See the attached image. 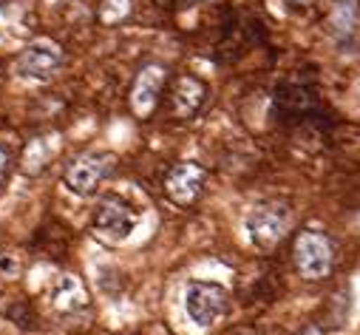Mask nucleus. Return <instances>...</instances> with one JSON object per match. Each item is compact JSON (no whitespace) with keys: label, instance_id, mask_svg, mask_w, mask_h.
Wrapping results in <instances>:
<instances>
[{"label":"nucleus","instance_id":"16","mask_svg":"<svg viewBox=\"0 0 360 335\" xmlns=\"http://www.w3.org/2000/svg\"><path fill=\"white\" fill-rule=\"evenodd\" d=\"M295 335H323V329L321 327H315V324H309V327H304L301 332H295Z\"/></svg>","mask_w":360,"mask_h":335},{"label":"nucleus","instance_id":"15","mask_svg":"<svg viewBox=\"0 0 360 335\" xmlns=\"http://www.w3.org/2000/svg\"><path fill=\"white\" fill-rule=\"evenodd\" d=\"M9 174H12V153H9V148L0 145V188L9 182Z\"/></svg>","mask_w":360,"mask_h":335},{"label":"nucleus","instance_id":"13","mask_svg":"<svg viewBox=\"0 0 360 335\" xmlns=\"http://www.w3.org/2000/svg\"><path fill=\"white\" fill-rule=\"evenodd\" d=\"M357 23H360V6L357 0H338L335 9H332V32L335 37L346 40L357 32Z\"/></svg>","mask_w":360,"mask_h":335},{"label":"nucleus","instance_id":"5","mask_svg":"<svg viewBox=\"0 0 360 335\" xmlns=\"http://www.w3.org/2000/svg\"><path fill=\"white\" fill-rule=\"evenodd\" d=\"M205 185H207V171L199 162H176L165 177V194L179 208L196 205L205 194Z\"/></svg>","mask_w":360,"mask_h":335},{"label":"nucleus","instance_id":"6","mask_svg":"<svg viewBox=\"0 0 360 335\" xmlns=\"http://www.w3.org/2000/svg\"><path fill=\"white\" fill-rule=\"evenodd\" d=\"M15 68L23 80H51L63 68V49L49 37H37L18 54Z\"/></svg>","mask_w":360,"mask_h":335},{"label":"nucleus","instance_id":"7","mask_svg":"<svg viewBox=\"0 0 360 335\" xmlns=\"http://www.w3.org/2000/svg\"><path fill=\"white\" fill-rule=\"evenodd\" d=\"M136 225H139V213H136L128 202H122V199H117V196L100 199V205H97V210H94V230H97L103 239H108V241H122V239H128V236L134 233Z\"/></svg>","mask_w":360,"mask_h":335},{"label":"nucleus","instance_id":"14","mask_svg":"<svg viewBox=\"0 0 360 335\" xmlns=\"http://www.w3.org/2000/svg\"><path fill=\"white\" fill-rule=\"evenodd\" d=\"M131 9H134V0H103L97 18L103 26H117L131 15Z\"/></svg>","mask_w":360,"mask_h":335},{"label":"nucleus","instance_id":"11","mask_svg":"<svg viewBox=\"0 0 360 335\" xmlns=\"http://www.w3.org/2000/svg\"><path fill=\"white\" fill-rule=\"evenodd\" d=\"M51 293V304L60 310V312H77V310H85L88 307V293L82 287V282L77 276H57L49 287Z\"/></svg>","mask_w":360,"mask_h":335},{"label":"nucleus","instance_id":"2","mask_svg":"<svg viewBox=\"0 0 360 335\" xmlns=\"http://www.w3.org/2000/svg\"><path fill=\"white\" fill-rule=\"evenodd\" d=\"M292 262L295 270L309 279V282H321L332 273L335 267V244L326 233L318 230H301L292 241Z\"/></svg>","mask_w":360,"mask_h":335},{"label":"nucleus","instance_id":"8","mask_svg":"<svg viewBox=\"0 0 360 335\" xmlns=\"http://www.w3.org/2000/svg\"><path fill=\"white\" fill-rule=\"evenodd\" d=\"M165 82H167V68H165V65L148 63V65L139 68L134 86H131V108H134L136 117L148 120V117L156 111Z\"/></svg>","mask_w":360,"mask_h":335},{"label":"nucleus","instance_id":"4","mask_svg":"<svg viewBox=\"0 0 360 335\" xmlns=\"http://www.w3.org/2000/svg\"><path fill=\"white\" fill-rule=\"evenodd\" d=\"M185 310L202 329L219 324L230 310V293L213 282H191L185 287Z\"/></svg>","mask_w":360,"mask_h":335},{"label":"nucleus","instance_id":"17","mask_svg":"<svg viewBox=\"0 0 360 335\" xmlns=\"http://www.w3.org/2000/svg\"><path fill=\"white\" fill-rule=\"evenodd\" d=\"M298 4H304V0H298Z\"/></svg>","mask_w":360,"mask_h":335},{"label":"nucleus","instance_id":"3","mask_svg":"<svg viewBox=\"0 0 360 335\" xmlns=\"http://www.w3.org/2000/svg\"><path fill=\"white\" fill-rule=\"evenodd\" d=\"M290 225H292V210H290L287 202H261L244 219L250 241L261 250L276 247L287 236Z\"/></svg>","mask_w":360,"mask_h":335},{"label":"nucleus","instance_id":"9","mask_svg":"<svg viewBox=\"0 0 360 335\" xmlns=\"http://www.w3.org/2000/svg\"><path fill=\"white\" fill-rule=\"evenodd\" d=\"M205 103H207V86H205L199 77H193V74L176 77L173 89H170V114L176 120L196 117Z\"/></svg>","mask_w":360,"mask_h":335},{"label":"nucleus","instance_id":"10","mask_svg":"<svg viewBox=\"0 0 360 335\" xmlns=\"http://www.w3.org/2000/svg\"><path fill=\"white\" fill-rule=\"evenodd\" d=\"M276 106L281 108L284 117L307 122L318 111V94L309 86H298V82H292V86H281L276 91Z\"/></svg>","mask_w":360,"mask_h":335},{"label":"nucleus","instance_id":"1","mask_svg":"<svg viewBox=\"0 0 360 335\" xmlns=\"http://www.w3.org/2000/svg\"><path fill=\"white\" fill-rule=\"evenodd\" d=\"M114 165H117V156L111 151H88V153H79V156H74L65 165L63 182L77 196H94L97 188L114 174Z\"/></svg>","mask_w":360,"mask_h":335},{"label":"nucleus","instance_id":"12","mask_svg":"<svg viewBox=\"0 0 360 335\" xmlns=\"http://www.w3.org/2000/svg\"><path fill=\"white\" fill-rule=\"evenodd\" d=\"M57 151V137H37L29 142V148L23 151V171L37 177L43 168L49 165V159L54 156Z\"/></svg>","mask_w":360,"mask_h":335}]
</instances>
